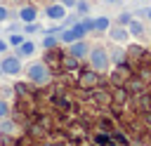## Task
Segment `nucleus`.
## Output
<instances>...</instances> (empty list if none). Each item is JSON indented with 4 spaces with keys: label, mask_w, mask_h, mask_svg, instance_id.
Wrapping results in <instances>:
<instances>
[{
    "label": "nucleus",
    "mask_w": 151,
    "mask_h": 146,
    "mask_svg": "<svg viewBox=\"0 0 151 146\" xmlns=\"http://www.w3.org/2000/svg\"><path fill=\"white\" fill-rule=\"evenodd\" d=\"M33 52H35V45H33L31 40H24V42L17 47V54H19V57H31Z\"/></svg>",
    "instance_id": "nucleus-8"
},
{
    "label": "nucleus",
    "mask_w": 151,
    "mask_h": 146,
    "mask_svg": "<svg viewBox=\"0 0 151 146\" xmlns=\"http://www.w3.org/2000/svg\"><path fill=\"white\" fill-rule=\"evenodd\" d=\"M132 19H130V14H120V24H130Z\"/></svg>",
    "instance_id": "nucleus-19"
},
{
    "label": "nucleus",
    "mask_w": 151,
    "mask_h": 146,
    "mask_svg": "<svg viewBox=\"0 0 151 146\" xmlns=\"http://www.w3.org/2000/svg\"><path fill=\"white\" fill-rule=\"evenodd\" d=\"M59 2H61L64 7H76V2H78V0H59Z\"/></svg>",
    "instance_id": "nucleus-18"
},
{
    "label": "nucleus",
    "mask_w": 151,
    "mask_h": 146,
    "mask_svg": "<svg viewBox=\"0 0 151 146\" xmlns=\"http://www.w3.org/2000/svg\"><path fill=\"white\" fill-rule=\"evenodd\" d=\"M7 47H9V42L0 38V54H5V52H7Z\"/></svg>",
    "instance_id": "nucleus-17"
},
{
    "label": "nucleus",
    "mask_w": 151,
    "mask_h": 146,
    "mask_svg": "<svg viewBox=\"0 0 151 146\" xmlns=\"http://www.w3.org/2000/svg\"><path fill=\"white\" fill-rule=\"evenodd\" d=\"M111 38L118 40V42H123V40L127 38V31H125V28H111Z\"/></svg>",
    "instance_id": "nucleus-9"
},
{
    "label": "nucleus",
    "mask_w": 151,
    "mask_h": 146,
    "mask_svg": "<svg viewBox=\"0 0 151 146\" xmlns=\"http://www.w3.org/2000/svg\"><path fill=\"white\" fill-rule=\"evenodd\" d=\"M19 21L24 24H31V21H38V9L26 5V7H19Z\"/></svg>",
    "instance_id": "nucleus-6"
},
{
    "label": "nucleus",
    "mask_w": 151,
    "mask_h": 146,
    "mask_svg": "<svg viewBox=\"0 0 151 146\" xmlns=\"http://www.w3.org/2000/svg\"><path fill=\"white\" fill-rule=\"evenodd\" d=\"M85 31H87V28H85V26H83V21H80V24H76V26H71V28H66V31L61 33V38H59V40H61V42H68V45H71V42H76V40H80Z\"/></svg>",
    "instance_id": "nucleus-3"
},
{
    "label": "nucleus",
    "mask_w": 151,
    "mask_h": 146,
    "mask_svg": "<svg viewBox=\"0 0 151 146\" xmlns=\"http://www.w3.org/2000/svg\"><path fill=\"white\" fill-rule=\"evenodd\" d=\"M127 26H130V33H132V35H142V33H144V26H142L139 21H130Z\"/></svg>",
    "instance_id": "nucleus-12"
},
{
    "label": "nucleus",
    "mask_w": 151,
    "mask_h": 146,
    "mask_svg": "<svg viewBox=\"0 0 151 146\" xmlns=\"http://www.w3.org/2000/svg\"><path fill=\"white\" fill-rule=\"evenodd\" d=\"M24 40H26V38H24L21 33H9V38H7V42H9L12 47H19V45H21Z\"/></svg>",
    "instance_id": "nucleus-10"
},
{
    "label": "nucleus",
    "mask_w": 151,
    "mask_h": 146,
    "mask_svg": "<svg viewBox=\"0 0 151 146\" xmlns=\"http://www.w3.org/2000/svg\"><path fill=\"white\" fill-rule=\"evenodd\" d=\"M7 16H9L7 7H2V5H0V24H5V21H7Z\"/></svg>",
    "instance_id": "nucleus-16"
},
{
    "label": "nucleus",
    "mask_w": 151,
    "mask_h": 146,
    "mask_svg": "<svg viewBox=\"0 0 151 146\" xmlns=\"http://www.w3.org/2000/svg\"><path fill=\"white\" fill-rule=\"evenodd\" d=\"M26 78H28L31 82H35V85H45V82L50 80L47 66H45L42 61H33V64H28V68H26Z\"/></svg>",
    "instance_id": "nucleus-1"
},
{
    "label": "nucleus",
    "mask_w": 151,
    "mask_h": 146,
    "mask_svg": "<svg viewBox=\"0 0 151 146\" xmlns=\"http://www.w3.org/2000/svg\"><path fill=\"white\" fill-rule=\"evenodd\" d=\"M0 71L5 73V75H19L21 71H24V66H21V57H2L0 59Z\"/></svg>",
    "instance_id": "nucleus-2"
},
{
    "label": "nucleus",
    "mask_w": 151,
    "mask_h": 146,
    "mask_svg": "<svg viewBox=\"0 0 151 146\" xmlns=\"http://www.w3.org/2000/svg\"><path fill=\"white\" fill-rule=\"evenodd\" d=\"M87 54V45L83 42V40H76V42H71V57H85Z\"/></svg>",
    "instance_id": "nucleus-7"
},
{
    "label": "nucleus",
    "mask_w": 151,
    "mask_h": 146,
    "mask_svg": "<svg viewBox=\"0 0 151 146\" xmlns=\"http://www.w3.org/2000/svg\"><path fill=\"white\" fill-rule=\"evenodd\" d=\"M149 16H151V12H149Z\"/></svg>",
    "instance_id": "nucleus-22"
},
{
    "label": "nucleus",
    "mask_w": 151,
    "mask_h": 146,
    "mask_svg": "<svg viewBox=\"0 0 151 146\" xmlns=\"http://www.w3.org/2000/svg\"><path fill=\"white\" fill-rule=\"evenodd\" d=\"M111 24H109V19L106 16H99V19H94V31H106Z\"/></svg>",
    "instance_id": "nucleus-11"
},
{
    "label": "nucleus",
    "mask_w": 151,
    "mask_h": 146,
    "mask_svg": "<svg viewBox=\"0 0 151 146\" xmlns=\"http://www.w3.org/2000/svg\"><path fill=\"white\" fill-rule=\"evenodd\" d=\"M97 141H99V144H109V137H104V134H99V137H97Z\"/></svg>",
    "instance_id": "nucleus-20"
},
{
    "label": "nucleus",
    "mask_w": 151,
    "mask_h": 146,
    "mask_svg": "<svg viewBox=\"0 0 151 146\" xmlns=\"http://www.w3.org/2000/svg\"><path fill=\"white\" fill-rule=\"evenodd\" d=\"M35 31H40V26H38L35 21H31V24H26V33H35Z\"/></svg>",
    "instance_id": "nucleus-15"
},
{
    "label": "nucleus",
    "mask_w": 151,
    "mask_h": 146,
    "mask_svg": "<svg viewBox=\"0 0 151 146\" xmlns=\"http://www.w3.org/2000/svg\"><path fill=\"white\" fill-rule=\"evenodd\" d=\"M45 14H47V19H52V21H61V19L66 16V7H64L61 2H57V5H50V7L45 9Z\"/></svg>",
    "instance_id": "nucleus-5"
},
{
    "label": "nucleus",
    "mask_w": 151,
    "mask_h": 146,
    "mask_svg": "<svg viewBox=\"0 0 151 146\" xmlns=\"http://www.w3.org/2000/svg\"><path fill=\"white\" fill-rule=\"evenodd\" d=\"M106 2H116V0H106Z\"/></svg>",
    "instance_id": "nucleus-21"
},
{
    "label": "nucleus",
    "mask_w": 151,
    "mask_h": 146,
    "mask_svg": "<svg viewBox=\"0 0 151 146\" xmlns=\"http://www.w3.org/2000/svg\"><path fill=\"white\" fill-rule=\"evenodd\" d=\"M7 113H9V106H7V101H5V99H0V120H2V118H7Z\"/></svg>",
    "instance_id": "nucleus-14"
},
{
    "label": "nucleus",
    "mask_w": 151,
    "mask_h": 146,
    "mask_svg": "<svg viewBox=\"0 0 151 146\" xmlns=\"http://www.w3.org/2000/svg\"><path fill=\"white\" fill-rule=\"evenodd\" d=\"M57 42H59V38H57V35H52V33L42 38V47H54Z\"/></svg>",
    "instance_id": "nucleus-13"
},
{
    "label": "nucleus",
    "mask_w": 151,
    "mask_h": 146,
    "mask_svg": "<svg viewBox=\"0 0 151 146\" xmlns=\"http://www.w3.org/2000/svg\"><path fill=\"white\" fill-rule=\"evenodd\" d=\"M90 61H92V66H94L97 71H104V68L109 66V57H106L104 49H94V52L90 54Z\"/></svg>",
    "instance_id": "nucleus-4"
}]
</instances>
